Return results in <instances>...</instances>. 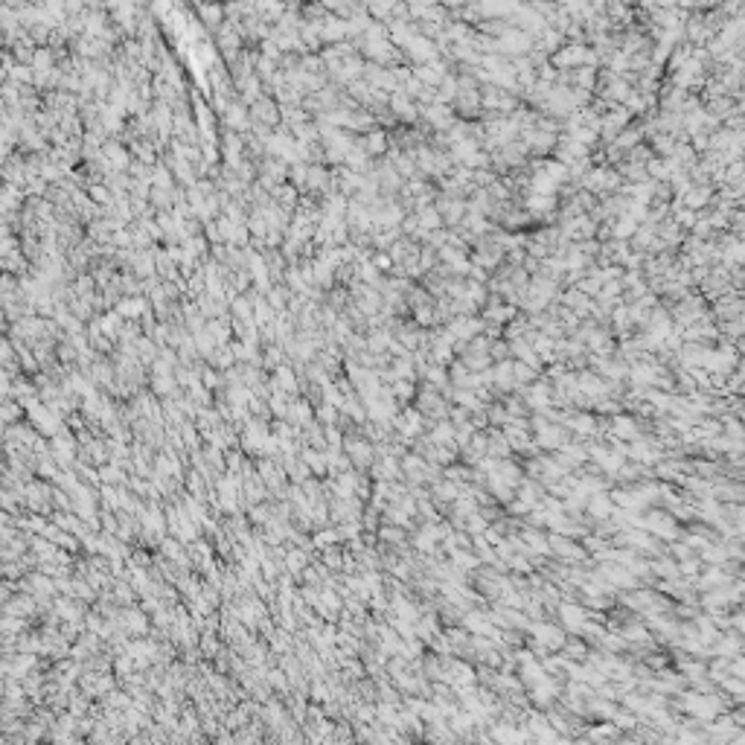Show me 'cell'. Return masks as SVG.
<instances>
[{"instance_id": "obj_1", "label": "cell", "mask_w": 745, "mask_h": 745, "mask_svg": "<svg viewBox=\"0 0 745 745\" xmlns=\"http://www.w3.org/2000/svg\"><path fill=\"white\" fill-rule=\"evenodd\" d=\"M588 56V49L583 44H568V47H559V53L553 56V61L559 64V68H571V64H583Z\"/></svg>"}]
</instances>
